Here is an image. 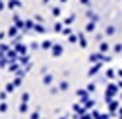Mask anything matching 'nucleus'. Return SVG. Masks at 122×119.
<instances>
[{"mask_svg":"<svg viewBox=\"0 0 122 119\" xmlns=\"http://www.w3.org/2000/svg\"><path fill=\"white\" fill-rule=\"evenodd\" d=\"M61 2H66V0H61Z\"/></svg>","mask_w":122,"mask_h":119,"instance_id":"ea45409f","label":"nucleus"},{"mask_svg":"<svg viewBox=\"0 0 122 119\" xmlns=\"http://www.w3.org/2000/svg\"><path fill=\"white\" fill-rule=\"evenodd\" d=\"M54 32H58V33L63 32V23H54Z\"/></svg>","mask_w":122,"mask_h":119,"instance_id":"6ab92c4d","label":"nucleus"},{"mask_svg":"<svg viewBox=\"0 0 122 119\" xmlns=\"http://www.w3.org/2000/svg\"><path fill=\"white\" fill-rule=\"evenodd\" d=\"M101 67H103V61H98V63H94V65L91 67V70H89V75H91V77L96 75V74L101 70Z\"/></svg>","mask_w":122,"mask_h":119,"instance_id":"20e7f679","label":"nucleus"},{"mask_svg":"<svg viewBox=\"0 0 122 119\" xmlns=\"http://www.w3.org/2000/svg\"><path fill=\"white\" fill-rule=\"evenodd\" d=\"M98 23H94V21H89V23L86 25V32H94V28H96Z\"/></svg>","mask_w":122,"mask_h":119,"instance_id":"f8f14e48","label":"nucleus"},{"mask_svg":"<svg viewBox=\"0 0 122 119\" xmlns=\"http://www.w3.org/2000/svg\"><path fill=\"white\" fill-rule=\"evenodd\" d=\"M0 110H2V112H4V110H7V105L2 103V105H0Z\"/></svg>","mask_w":122,"mask_h":119,"instance_id":"2f4dec72","label":"nucleus"},{"mask_svg":"<svg viewBox=\"0 0 122 119\" xmlns=\"http://www.w3.org/2000/svg\"><path fill=\"white\" fill-rule=\"evenodd\" d=\"M89 61L91 63H98V61H112V58L110 56H105V53H92L91 56H89Z\"/></svg>","mask_w":122,"mask_h":119,"instance_id":"f257e3e1","label":"nucleus"},{"mask_svg":"<svg viewBox=\"0 0 122 119\" xmlns=\"http://www.w3.org/2000/svg\"><path fill=\"white\" fill-rule=\"evenodd\" d=\"M18 30H19V28L16 26V25H14V26H10V28H9V32H7V35H9V37H14V35H18Z\"/></svg>","mask_w":122,"mask_h":119,"instance_id":"9d476101","label":"nucleus"},{"mask_svg":"<svg viewBox=\"0 0 122 119\" xmlns=\"http://www.w3.org/2000/svg\"><path fill=\"white\" fill-rule=\"evenodd\" d=\"M9 70H10V72H14V70H18V65H16V63H14V65H10V67H9Z\"/></svg>","mask_w":122,"mask_h":119,"instance_id":"c756f323","label":"nucleus"},{"mask_svg":"<svg viewBox=\"0 0 122 119\" xmlns=\"http://www.w3.org/2000/svg\"><path fill=\"white\" fill-rule=\"evenodd\" d=\"M5 9V5H4V2H0V11H4Z\"/></svg>","mask_w":122,"mask_h":119,"instance_id":"72a5a7b5","label":"nucleus"},{"mask_svg":"<svg viewBox=\"0 0 122 119\" xmlns=\"http://www.w3.org/2000/svg\"><path fill=\"white\" fill-rule=\"evenodd\" d=\"M84 103H86V109H91V107L94 105V100H89V98H87V100L84 102Z\"/></svg>","mask_w":122,"mask_h":119,"instance_id":"5701e85b","label":"nucleus"},{"mask_svg":"<svg viewBox=\"0 0 122 119\" xmlns=\"http://www.w3.org/2000/svg\"><path fill=\"white\" fill-rule=\"evenodd\" d=\"M0 2H2V0H0Z\"/></svg>","mask_w":122,"mask_h":119,"instance_id":"a19ab883","label":"nucleus"},{"mask_svg":"<svg viewBox=\"0 0 122 119\" xmlns=\"http://www.w3.org/2000/svg\"><path fill=\"white\" fill-rule=\"evenodd\" d=\"M99 53H108V51H110V46H108V44L107 42H99Z\"/></svg>","mask_w":122,"mask_h":119,"instance_id":"1a4fd4ad","label":"nucleus"},{"mask_svg":"<svg viewBox=\"0 0 122 119\" xmlns=\"http://www.w3.org/2000/svg\"><path fill=\"white\" fill-rule=\"evenodd\" d=\"M38 116H40V114H38V112H33V114H31V117H30V119H38Z\"/></svg>","mask_w":122,"mask_h":119,"instance_id":"7c9ffc66","label":"nucleus"},{"mask_svg":"<svg viewBox=\"0 0 122 119\" xmlns=\"http://www.w3.org/2000/svg\"><path fill=\"white\" fill-rule=\"evenodd\" d=\"M115 32H117V30H115V26H113V25H108L107 28H105V35H107V37H113V35H115Z\"/></svg>","mask_w":122,"mask_h":119,"instance_id":"423d86ee","label":"nucleus"},{"mask_svg":"<svg viewBox=\"0 0 122 119\" xmlns=\"http://www.w3.org/2000/svg\"><path fill=\"white\" fill-rule=\"evenodd\" d=\"M119 88H120V89H122V81H119Z\"/></svg>","mask_w":122,"mask_h":119,"instance_id":"4c0bfd02","label":"nucleus"},{"mask_svg":"<svg viewBox=\"0 0 122 119\" xmlns=\"http://www.w3.org/2000/svg\"><path fill=\"white\" fill-rule=\"evenodd\" d=\"M61 33L68 37V35H71V28H63V32H61Z\"/></svg>","mask_w":122,"mask_h":119,"instance_id":"393cba45","label":"nucleus"},{"mask_svg":"<svg viewBox=\"0 0 122 119\" xmlns=\"http://www.w3.org/2000/svg\"><path fill=\"white\" fill-rule=\"evenodd\" d=\"M91 21H94V23H99V16H98V14H92Z\"/></svg>","mask_w":122,"mask_h":119,"instance_id":"cd10ccee","label":"nucleus"},{"mask_svg":"<svg viewBox=\"0 0 122 119\" xmlns=\"http://www.w3.org/2000/svg\"><path fill=\"white\" fill-rule=\"evenodd\" d=\"M42 2H44V4H49V0H42Z\"/></svg>","mask_w":122,"mask_h":119,"instance_id":"58836bf2","label":"nucleus"},{"mask_svg":"<svg viewBox=\"0 0 122 119\" xmlns=\"http://www.w3.org/2000/svg\"><path fill=\"white\" fill-rule=\"evenodd\" d=\"M52 79H54V77L51 75V74H47V75H44L42 82H44V84H51V82H52Z\"/></svg>","mask_w":122,"mask_h":119,"instance_id":"ddd939ff","label":"nucleus"},{"mask_svg":"<svg viewBox=\"0 0 122 119\" xmlns=\"http://www.w3.org/2000/svg\"><path fill=\"white\" fill-rule=\"evenodd\" d=\"M51 12H52V16H56V18H58V16L61 14V9H59V7H52Z\"/></svg>","mask_w":122,"mask_h":119,"instance_id":"412c9836","label":"nucleus"},{"mask_svg":"<svg viewBox=\"0 0 122 119\" xmlns=\"http://www.w3.org/2000/svg\"><path fill=\"white\" fill-rule=\"evenodd\" d=\"M80 4L86 5V7H89V5H91V0H80Z\"/></svg>","mask_w":122,"mask_h":119,"instance_id":"c85d7f7f","label":"nucleus"},{"mask_svg":"<svg viewBox=\"0 0 122 119\" xmlns=\"http://www.w3.org/2000/svg\"><path fill=\"white\" fill-rule=\"evenodd\" d=\"M73 21H75V14H70L68 18H66V19L63 21V25H66V26H70L71 23H73Z\"/></svg>","mask_w":122,"mask_h":119,"instance_id":"9b49d317","label":"nucleus"},{"mask_svg":"<svg viewBox=\"0 0 122 119\" xmlns=\"http://www.w3.org/2000/svg\"><path fill=\"white\" fill-rule=\"evenodd\" d=\"M115 74H117V72H115L113 68H108V70H107V79H113Z\"/></svg>","mask_w":122,"mask_h":119,"instance_id":"dca6fc26","label":"nucleus"},{"mask_svg":"<svg viewBox=\"0 0 122 119\" xmlns=\"http://www.w3.org/2000/svg\"><path fill=\"white\" fill-rule=\"evenodd\" d=\"M117 75H119V77H122V70H117Z\"/></svg>","mask_w":122,"mask_h":119,"instance_id":"e433bc0d","label":"nucleus"},{"mask_svg":"<svg viewBox=\"0 0 122 119\" xmlns=\"http://www.w3.org/2000/svg\"><path fill=\"white\" fill-rule=\"evenodd\" d=\"M82 119H91V117L87 116V114H82Z\"/></svg>","mask_w":122,"mask_h":119,"instance_id":"f704fd0d","label":"nucleus"},{"mask_svg":"<svg viewBox=\"0 0 122 119\" xmlns=\"http://www.w3.org/2000/svg\"><path fill=\"white\" fill-rule=\"evenodd\" d=\"M113 53H115V54L122 53V44H115V46H113Z\"/></svg>","mask_w":122,"mask_h":119,"instance_id":"aec40b11","label":"nucleus"},{"mask_svg":"<svg viewBox=\"0 0 122 119\" xmlns=\"http://www.w3.org/2000/svg\"><path fill=\"white\" fill-rule=\"evenodd\" d=\"M117 107H119V102H115V100H110L108 102V110H110V114L113 116V112L117 110Z\"/></svg>","mask_w":122,"mask_h":119,"instance_id":"39448f33","label":"nucleus"},{"mask_svg":"<svg viewBox=\"0 0 122 119\" xmlns=\"http://www.w3.org/2000/svg\"><path fill=\"white\" fill-rule=\"evenodd\" d=\"M4 37H5V33H4V32H0V40H2Z\"/></svg>","mask_w":122,"mask_h":119,"instance_id":"c9c22d12","label":"nucleus"},{"mask_svg":"<svg viewBox=\"0 0 122 119\" xmlns=\"http://www.w3.org/2000/svg\"><path fill=\"white\" fill-rule=\"evenodd\" d=\"M37 33H46V26L44 25H35V28H33Z\"/></svg>","mask_w":122,"mask_h":119,"instance_id":"4468645a","label":"nucleus"},{"mask_svg":"<svg viewBox=\"0 0 122 119\" xmlns=\"http://www.w3.org/2000/svg\"><path fill=\"white\" fill-rule=\"evenodd\" d=\"M31 49H38V44L37 42H31Z\"/></svg>","mask_w":122,"mask_h":119,"instance_id":"473e14b6","label":"nucleus"},{"mask_svg":"<svg viewBox=\"0 0 122 119\" xmlns=\"http://www.w3.org/2000/svg\"><path fill=\"white\" fill-rule=\"evenodd\" d=\"M52 47V42L51 40H44L42 42V49H51Z\"/></svg>","mask_w":122,"mask_h":119,"instance_id":"a211bd4d","label":"nucleus"},{"mask_svg":"<svg viewBox=\"0 0 122 119\" xmlns=\"http://www.w3.org/2000/svg\"><path fill=\"white\" fill-rule=\"evenodd\" d=\"M14 7H21V2H19V0H9V4H7V9L14 11Z\"/></svg>","mask_w":122,"mask_h":119,"instance_id":"0eeeda50","label":"nucleus"},{"mask_svg":"<svg viewBox=\"0 0 122 119\" xmlns=\"http://www.w3.org/2000/svg\"><path fill=\"white\" fill-rule=\"evenodd\" d=\"M16 51L21 53V54H25V53H26V47L23 46V44H18V46H16Z\"/></svg>","mask_w":122,"mask_h":119,"instance_id":"f3484780","label":"nucleus"},{"mask_svg":"<svg viewBox=\"0 0 122 119\" xmlns=\"http://www.w3.org/2000/svg\"><path fill=\"white\" fill-rule=\"evenodd\" d=\"M94 89H96V84H94V82H91L89 86H87V91H94Z\"/></svg>","mask_w":122,"mask_h":119,"instance_id":"bb28decb","label":"nucleus"},{"mask_svg":"<svg viewBox=\"0 0 122 119\" xmlns=\"http://www.w3.org/2000/svg\"><path fill=\"white\" fill-rule=\"evenodd\" d=\"M77 35H79V44H80V47H87V39L84 37V33H77Z\"/></svg>","mask_w":122,"mask_h":119,"instance_id":"6e6552de","label":"nucleus"},{"mask_svg":"<svg viewBox=\"0 0 122 119\" xmlns=\"http://www.w3.org/2000/svg\"><path fill=\"white\" fill-rule=\"evenodd\" d=\"M68 88H70V86H68V82H66V81H63V82L59 84V89H61V91H66Z\"/></svg>","mask_w":122,"mask_h":119,"instance_id":"4be33fe9","label":"nucleus"},{"mask_svg":"<svg viewBox=\"0 0 122 119\" xmlns=\"http://www.w3.org/2000/svg\"><path fill=\"white\" fill-rule=\"evenodd\" d=\"M94 40L96 42H103V33H96V35H94Z\"/></svg>","mask_w":122,"mask_h":119,"instance_id":"b1692460","label":"nucleus"},{"mask_svg":"<svg viewBox=\"0 0 122 119\" xmlns=\"http://www.w3.org/2000/svg\"><path fill=\"white\" fill-rule=\"evenodd\" d=\"M51 53H52V56H54V58H58V56H61V54H63V46H61V44H52Z\"/></svg>","mask_w":122,"mask_h":119,"instance_id":"7ed1b4c3","label":"nucleus"},{"mask_svg":"<svg viewBox=\"0 0 122 119\" xmlns=\"http://www.w3.org/2000/svg\"><path fill=\"white\" fill-rule=\"evenodd\" d=\"M119 93V84H108L107 86V100L110 102L115 95Z\"/></svg>","mask_w":122,"mask_h":119,"instance_id":"f03ea898","label":"nucleus"},{"mask_svg":"<svg viewBox=\"0 0 122 119\" xmlns=\"http://www.w3.org/2000/svg\"><path fill=\"white\" fill-rule=\"evenodd\" d=\"M21 98H23V102H26V103H28V100H30V93H23V96H21Z\"/></svg>","mask_w":122,"mask_h":119,"instance_id":"a878e982","label":"nucleus"},{"mask_svg":"<svg viewBox=\"0 0 122 119\" xmlns=\"http://www.w3.org/2000/svg\"><path fill=\"white\" fill-rule=\"evenodd\" d=\"M25 26H26V30H31V28H35V23H33L31 19H26L25 21Z\"/></svg>","mask_w":122,"mask_h":119,"instance_id":"2eb2a0df","label":"nucleus"}]
</instances>
